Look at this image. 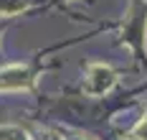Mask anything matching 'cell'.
Returning <instances> with one entry per match:
<instances>
[{"instance_id": "cell-3", "label": "cell", "mask_w": 147, "mask_h": 140, "mask_svg": "<svg viewBox=\"0 0 147 140\" xmlns=\"http://www.w3.org/2000/svg\"><path fill=\"white\" fill-rule=\"evenodd\" d=\"M132 135H134V140H147V115L137 122V127L132 130Z\"/></svg>"}, {"instance_id": "cell-2", "label": "cell", "mask_w": 147, "mask_h": 140, "mask_svg": "<svg viewBox=\"0 0 147 140\" xmlns=\"http://www.w3.org/2000/svg\"><path fill=\"white\" fill-rule=\"evenodd\" d=\"M0 140H28V135H26L20 127L5 125V127H0Z\"/></svg>"}, {"instance_id": "cell-1", "label": "cell", "mask_w": 147, "mask_h": 140, "mask_svg": "<svg viewBox=\"0 0 147 140\" xmlns=\"http://www.w3.org/2000/svg\"><path fill=\"white\" fill-rule=\"evenodd\" d=\"M117 82V71L107 64H91L86 71V79H84V92L91 94V97H102L107 94Z\"/></svg>"}]
</instances>
